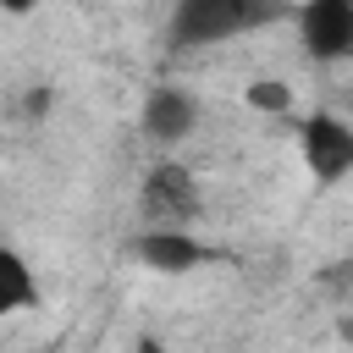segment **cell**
Here are the masks:
<instances>
[{
	"label": "cell",
	"instance_id": "obj_2",
	"mask_svg": "<svg viewBox=\"0 0 353 353\" xmlns=\"http://www.w3.org/2000/svg\"><path fill=\"white\" fill-rule=\"evenodd\" d=\"M204 182L176 154H160L138 182V226H199L204 215Z\"/></svg>",
	"mask_w": 353,
	"mask_h": 353
},
{
	"label": "cell",
	"instance_id": "obj_7",
	"mask_svg": "<svg viewBox=\"0 0 353 353\" xmlns=\"http://www.w3.org/2000/svg\"><path fill=\"white\" fill-rule=\"evenodd\" d=\"M39 303V276H33V259L11 243H0V320L11 314H28Z\"/></svg>",
	"mask_w": 353,
	"mask_h": 353
},
{
	"label": "cell",
	"instance_id": "obj_5",
	"mask_svg": "<svg viewBox=\"0 0 353 353\" xmlns=\"http://www.w3.org/2000/svg\"><path fill=\"white\" fill-rule=\"evenodd\" d=\"M298 44L314 66L353 55V0H298Z\"/></svg>",
	"mask_w": 353,
	"mask_h": 353
},
{
	"label": "cell",
	"instance_id": "obj_3",
	"mask_svg": "<svg viewBox=\"0 0 353 353\" xmlns=\"http://www.w3.org/2000/svg\"><path fill=\"white\" fill-rule=\"evenodd\" d=\"M292 143L298 160L309 171L314 188H342L353 182V116L342 110H309L292 121Z\"/></svg>",
	"mask_w": 353,
	"mask_h": 353
},
{
	"label": "cell",
	"instance_id": "obj_9",
	"mask_svg": "<svg viewBox=\"0 0 353 353\" xmlns=\"http://www.w3.org/2000/svg\"><path fill=\"white\" fill-rule=\"evenodd\" d=\"M347 61H353V55H347Z\"/></svg>",
	"mask_w": 353,
	"mask_h": 353
},
{
	"label": "cell",
	"instance_id": "obj_1",
	"mask_svg": "<svg viewBox=\"0 0 353 353\" xmlns=\"http://www.w3.org/2000/svg\"><path fill=\"white\" fill-rule=\"evenodd\" d=\"M270 17V0H171L165 39L171 50H210L226 44Z\"/></svg>",
	"mask_w": 353,
	"mask_h": 353
},
{
	"label": "cell",
	"instance_id": "obj_4",
	"mask_svg": "<svg viewBox=\"0 0 353 353\" xmlns=\"http://www.w3.org/2000/svg\"><path fill=\"white\" fill-rule=\"evenodd\" d=\"M199 121H204V105H199V94L182 88V83H154V88L143 94V105H138V132H143L149 143H160V149L188 143V138L199 132Z\"/></svg>",
	"mask_w": 353,
	"mask_h": 353
},
{
	"label": "cell",
	"instance_id": "obj_6",
	"mask_svg": "<svg viewBox=\"0 0 353 353\" xmlns=\"http://www.w3.org/2000/svg\"><path fill=\"white\" fill-rule=\"evenodd\" d=\"M132 254L154 276H188V270H199V265L215 259V248L193 226H138L132 232Z\"/></svg>",
	"mask_w": 353,
	"mask_h": 353
},
{
	"label": "cell",
	"instance_id": "obj_8",
	"mask_svg": "<svg viewBox=\"0 0 353 353\" xmlns=\"http://www.w3.org/2000/svg\"><path fill=\"white\" fill-rule=\"evenodd\" d=\"M243 105L254 116H298V88L287 77H248L243 83Z\"/></svg>",
	"mask_w": 353,
	"mask_h": 353
}]
</instances>
